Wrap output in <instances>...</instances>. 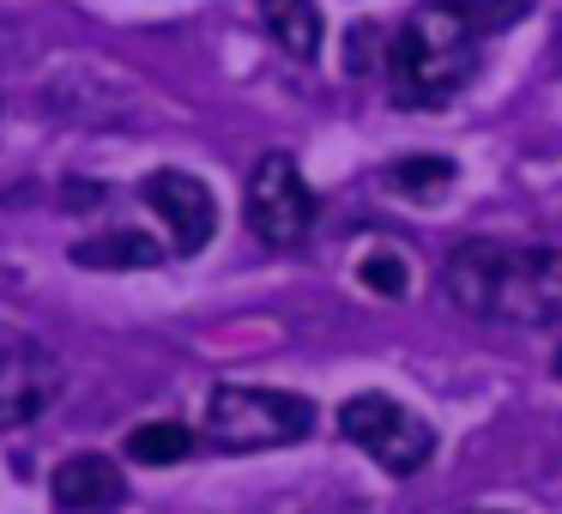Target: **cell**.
I'll list each match as a JSON object with an SVG mask.
<instances>
[{"label": "cell", "instance_id": "obj_8", "mask_svg": "<svg viewBox=\"0 0 562 514\" xmlns=\"http://www.w3.org/2000/svg\"><path fill=\"white\" fill-rule=\"evenodd\" d=\"M61 393V364L43 345H19L0 357V429H19L43 417V405Z\"/></svg>", "mask_w": 562, "mask_h": 514}, {"label": "cell", "instance_id": "obj_5", "mask_svg": "<svg viewBox=\"0 0 562 514\" xmlns=\"http://www.w3.org/2000/svg\"><path fill=\"white\" fill-rule=\"evenodd\" d=\"M139 200L164 219L176 255H200V248L212 243V231H218V200H212V188L188 170H151L146 182H139Z\"/></svg>", "mask_w": 562, "mask_h": 514}, {"label": "cell", "instance_id": "obj_10", "mask_svg": "<svg viewBox=\"0 0 562 514\" xmlns=\"http://www.w3.org/2000/svg\"><path fill=\"white\" fill-rule=\"evenodd\" d=\"M260 25L291 62H315L321 55V7L315 0H260Z\"/></svg>", "mask_w": 562, "mask_h": 514}, {"label": "cell", "instance_id": "obj_1", "mask_svg": "<svg viewBox=\"0 0 562 514\" xmlns=\"http://www.w3.org/2000/svg\"><path fill=\"white\" fill-rule=\"evenodd\" d=\"M496 31V13H484L477 0H424L400 25L387 49L393 74V103L405 110H429L448 103L484 62V37Z\"/></svg>", "mask_w": 562, "mask_h": 514}, {"label": "cell", "instance_id": "obj_11", "mask_svg": "<svg viewBox=\"0 0 562 514\" xmlns=\"http://www.w3.org/2000/svg\"><path fill=\"white\" fill-rule=\"evenodd\" d=\"M67 255H74V267H91V272H127V267H158L164 243H151L139 231H103V236L74 243Z\"/></svg>", "mask_w": 562, "mask_h": 514}, {"label": "cell", "instance_id": "obj_12", "mask_svg": "<svg viewBox=\"0 0 562 514\" xmlns=\"http://www.w3.org/2000/svg\"><path fill=\"white\" fill-rule=\"evenodd\" d=\"M453 176H460V164H453V158L417 152V158H400L387 170V188H393V194H405V200H417V206H436V200L453 188Z\"/></svg>", "mask_w": 562, "mask_h": 514}, {"label": "cell", "instance_id": "obj_14", "mask_svg": "<svg viewBox=\"0 0 562 514\" xmlns=\"http://www.w3.org/2000/svg\"><path fill=\"white\" fill-rule=\"evenodd\" d=\"M357 279H363L375 297H405V291H412V267H405V255H393V248L369 255L363 267H357Z\"/></svg>", "mask_w": 562, "mask_h": 514}, {"label": "cell", "instance_id": "obj_2", "mask_svg": "<svg viewBox=\"0 0 562 514\" xmlns=\"http://www.w3.org/2000/svg\"><path fill=\"white\" fill-rule=\"evenodd\" d=\"M315 400L284 388H212L206 393V442L218 454H260V448H291L315 436Z\"/></svg>", "mask_w": 562, "mask_h": 514}, {"label": "cell", "instance_id": "obj_7", "mask_svg": "<svg viewBox=\"0 0 562 514\" xmlns=\"http://www.w3.org/2000/svg\"><path fill=\"white\" fill-rule=\"evenodd\" d=\"M520 327H557L562 321V248H514L502 315Z\"/></svg>", "mask_w": 562, "mask_h": 514}, {"label": "cell", "instance_id": "obj_3", "mask_svg": "<svg viewBox=\"0 0 562 514\" xmlns=\"http://www.w3.org/2000/svg\"><path fill=\"white\" fill-rule=\"evenodd\" d=\"M339 436L357 442V448L393 478H412L417 466L436 454V429H429L412 405L387 400V393H351V400L339 405Z\"/></svg>", "mask_w": 562, "mask_h": 514}, {"label": "cell", "instance_id": "obj_16", "mask_svg": "<svg viewBox=\"0 0 562 514\" xmlns=\"http://www.w3.org/2000/svg\"><path fill=\"white\" fill-rule=\"evenodd\" d=\"M557 62H562V25H557Z\"/></svg>", "mask_w": 562, "mask_h": 514}, {"label": "cell", "instance_id": "obj_17", "mask_svg": "<svg viewBox=\"0 0 562 514\" xmlns=\"http://www.w3.org/2000/svg\"><path fill=\"white\" fill-rule=\"evenodd\" d=\"M557 376H562V351H557Z\"/></svg>", "mask_w": 562, "mask_h": 514}, {"label": "cell", "instance_id": "obj_15", "mask_svg": "<svg viewBox=\"0 0 562 514\" xmlns=\"http://www.w3.org/2000/svg\"><path fill=\"white\" fill-rule=\"evenodd\" d=\"M465 514H502V509H465Z\"/></svg>", "mask_w": 562, "mask_h": 514}, {"label": "cell", "instance_id": "obj_13", "mask_svg": "<svg viewBox=\"0 0 562 514\" xmlns=\"http://www.w3.org/2000/svg\"><path fill=\"white\" fill-rule=\"evenodd\" d=\"M194 454V429L176 424V417H158V424H139L127 436V460L134 466H176Z\"/></svg>", "mask_w": 562, "mask_h": 514}, {"label": "cell", "instance_id": "obj_6", "mask_svg": "<svg viewBox=\"0 0 562 514\" xmlns=\"http://www.w3.org/2000/svg\"><path fill=\"white\" fill-rule=\"evenodd\" d=\"M508 267H514V248L490 243V236H472V243H460L448 255L441 284H448L453 309H465L472 321H496L502 315V291H508Z\"/></svg>", "mask_w": 562, "mask_h": 514}, {"label": "cell", "instance_id": "obj_9", "mask_svg": "<svg viewBox=\"0 0 562 514\" xmlns=\"http://www.w3.org/2000/svg\"><path fill=\"white\" fill-rule=\"evenodd\" d=\"M49 490H55V509L61 514H110L127 502V478L110 454H74V460H61Z\"/></svg>", "mask_w": 562, "mask_h": 514}, {"label": "cell", "instance_id": "obj_4", "mask_svg": "<svg viewBox=\"0 0 562 514\" xmlns=\"http://www.w3.org/2000/svg\"><path fill=\"white\" fill-rule=\"evenodd\" d=\"M243 206H248V231H255L267 248H296L308 231H315V212H321L291 152H267V158L248 170Z\"/></svg>", "mask_w": 562, "mask_h": 514}]
</instances>
